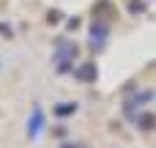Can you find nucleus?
<instances>
[{
	"label": "nucleus",
	"instance_id": "nucleus-1",
	"mask_svg": "<svg viewBox=\"0 0 156 148\" xmlns=\"http://www.w3.org/2000/svg\"><path fill=\"white\" fill-rule=\"evenodd\" d=\"M38 129H41V113L36 110V115H33V121L27 124V132H30V135H36Z\"/></svg>",
	"mask_w": 156,
	"mask_h": 148
},
{
	"label": "nucleus",
	"instance_id": "nucleus-2",
	"mask_svg": "<svg viewBox=\"0 0 156 148\" xmlns=\"http://www.w3.org/2000/svg\"><path fill=\"white\" fill-rule=\"evenodd\" d=\"M77 107L74 104H60V107H55V115H60V118H66V115H71Z\"/></svg>",
	"mask_w": 156,
	"mask_h": 148
}]
</instances>
